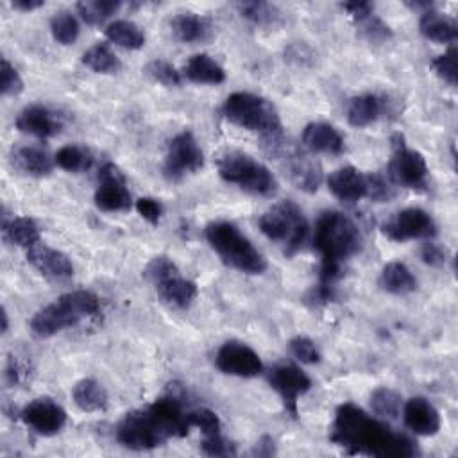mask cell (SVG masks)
Here are the masks:
<instances>
[{
	"mask_svg": "<svg viewBox=\"0 0 458 458\" xmlns=\"http://www.w3.org/2000/svg\"><path fill=\"white\" fill-rule=\"evenodd\" d=\"M290 351L292 354L306 365H315L320 361V352L315 345V342L308 336H295L290 340Z\"/></svg>",
	"mask_w": 458,
	"mask_h": 458,
	"instance_id": "b9f144b4",
	"label": "cell"
},
{
	"mask_svg": "<svg viewBox=\"0 0 458 458\" xmlns=\"http://www.w3.org/2000/svg\"><path fill=\"white\" fill-rule=\"evenodd\" d=\"M392 157L388 163V177L394 184L410 190H422L428 182V163L424 156L406 147L401 134L392 136Z\"/></svg>",
	"mask_w": 458,
	"mask_h": 458,
	"instance_id": "9c48e42d",
	"label": "cell"
},
{
	"mask_svg": "<svg viewBox=\"0 0 458 458\" xmlns=\"http://www.w3.org/2000/svg\"><path fill=\"white\" fill-rule=\"evenodd\" d=\"M268 383L283 399L286 411L292 417H295L297 415V401L301 395L310 392L311 379L299 367L290 365V363H281V365H276L268 372Z\"/></svg>",
	"mask_w": 458,
	"mask_h": 458,
	"instance_id": "5bb4252c",
	"label": "cell"
},
{
	"mask_svg": "<svg viewBox=\"0 0 458 458\" xmlns=\"http://www.w3.org/2000/svg\"><path fill=\"white\" fill-rule=\"evenodd\" d=\"M20 419L32 431L43 437L57 435L66 424V411L61 404L48 397H38L23 406L20 411Z\"/></svg>",
	"mask_w": 458,
	"mask_h": 458,
	"instance_id": "9a60e30c",
	"label": "cell"
},
{
	"mask_svg": "<svg viewBox=\"0 0 458 458\" xmlns=\"http://www.w3.org/2000/svg\"><path fill=\"white\" fill-rule=\"evenodd\" d=\"M14 123L20 132L34 138H41V140L57 134L61 127L57 116L50 109L38 104L27 106L25 109H21Z\"/></svg>",
	"mask_w": 458,
	"mask_h": 458,
	"instance_id": "44dd1931",
	"label": "cell"
},
{
	"mask_svg": "<svg viewBox=\"0 0 458 458\" xmlns=\"http://www.w3.org/2000/svg\"><path fill=\"white\" fill-rule=\"evenodd\" d=\"M276 451H274V440L270 438V437H263L258 444H256V447H254V454H258V456H270V454H274Z\"/></svg>",
	"mask_w": 458,
	"mask_h": 458,
	"instance_id": "f907efd6",
	"label": "cell"
},
{
	"mask_svg": "<svg viewBox=\"0 0 458 458\" xmlns=\"http://www.w3.org/2000/svg\"><path fill=\"white\" fill-rule=\"evenodd\" d=\"M222 113L231 123L258 132L267 145L283 140V123L277 109L259 95L249 91L231 93L222 106Z\"/></svg>",
	"mask_w": 458,
	"mask_h": 458,
	"instance_id": "277c9868",
	"label": "cell"
},
{
	"mask_svg": "<svg viewBox=\"0 0 458 458\" xmlns=\"http://www.w3.org/2000/svg\"><path fill=\"white\" fill-rule=\"evenodd\" d=\"M216 168L225 182L236 184L240 190L250 195L270 197L277 191L276 175L249 154L225 152L218 157Z\"/></svg>",
	"mask_w": 458,
	"mask_h": 458,
	"instance_id": "52a82bcc",
	"label": "cell"
},
{
	"mask_svg": "<svg viewBox=\"0 0 458 458\" xmlns=\"http://www.w3.org/2000/svg\"><path fill=\"white\" fill-rule=\"evenodd\" d=\"M315 249L322 256V265L342 267L345 259L358 254L363 236L352 218L340 211H324L315 224Z\"/></svg>",
	"mask_w": 458,
	"mask_h": 458,
	"instance_id": "3957f363",
	"label": "cell"
},
{
	"mask_svg": "<svg viewBox=\"0 0 458 458\" xmlns=\"http://www.w3.org/2000/svg\"><path fill=\"white\" fill-rule=\"evenodd\" d=\"M456 57H458V52H456L454 47H451L447 52L437 55L431 61V66H433L435 73L451 86H456V79H458V61H456Z\"/></svg>",
	"mask_w": 458,
	"mask_h": 458,
	"instance_id": "f35d334b",
	"label": "cell"
},
{
	"mask_svg": "<svg viewBox=\"0 0 458 458\" xmlns=\"http://www.w3.org/2000/svg\"><path fill=\"white\" fill-rule=\"evenodd\" d=\"M7 329H9V320H7V311L4 310L2 311V333H7Z\"/></svg>",
	"mask_w": 458,
	"mask_h": 458,
	"instance_id": "f5cc1de1",
	"label": "cell"
},
{
	"mask_svg": "<svg viewBox=\"0 0 458 458\" xmlns=\"http://www.w3.org/2000/svg\"><path fill=\"white\" fill-rule=\"evenodd\" d=\"M82 63L95 73H104V75L116 73L122 68V63L116 57V54L104 43H97L91 48H88L82 54Z\"/></svg>",
	"mask_w": 458,
	"mask_h": 458,
	"instance_id": "1f68e13d",
	"label": "cell"
},
{
	"mask_svg": "<svg viewBox=\"0 0 458 458\" xmlns=\"http://www.w3.org/2000/svg\"><path fill=\"white\" fill-rule=\"evenodd\" d=\"M370 408L377 417L394 420L401 415L403 397L386 386H379L370 394Z\"/></svg>",
	"mask_w": 458,
	"mask_h": 458,
	"instance_id": "d6a6232c",
	"label": "cell"
},
{
	"mask_svg": "<svg viewBox=\"0 0 458 458\" xmlns=\"http://www.w3.org/2000/svg\"><path fill=\"white\" fill-rule=\"evenodd\" d=\"M342 9L347 11L354 21H360V20L374 14V5L370 2H345V4H342Z\"/></svg>",
	"mask_w": 458,
	"mask_h": 458,
	"instance_id": "681fc988",
	"label": "cell"
},
{
	"mask_svg": "<svg viewBox=\"0 0 458 458\" xmlns=\"http://www.w3.org/2000/svg\"><path fill=\"white\" fill-rule=\"evenodd\" d=\"M220 372L236 377H256L263 372V363L258 352L243 342L229 340L220 345L215 356Z\"/></svg>",
	"mask_w": 458,
	"mask_h": 458,
	"instance_id": "4fadbf2b",
	"label": "cell"
},
{
	"mask_svg": "<svg viewBox=\"0 0 458 458\" xmlns=\"http://www.w3.org/2000/svg\"><path fill=\"white\" fill-rule=\"evenodd\" d=\"M419 30L426 39L442 43V45L444 43L451 45L458 38V27H456L454 20L435 11V9L422 13L420 21H419Z\"/></svg>",
	"mask_w": 458,
	"mask_h": 458,
	"instance_id": "4316f807",
	"label": "cell"
},
{
	"mask_svg": "<svg viewBox=\"0 0 458 458\" xmlns=\"http://www.w3.org/2000/svg\"><path fill=\"white\" fill-rule=\"evenodd\" d=\"M367 181H369V193L367 197L376 200V202H385L388 199L394 197V190L392 186L377 174H369L367 175Z\"/></svg>",
	"mask_w": 458,
	"mask_h": 458,
	"instance_id": "f6af8a7d",
	"label": "cell"
},
{
	"mask_svg": "<svg viewBox=\"0 0 458 458\" xmlns=\"http://www.w3.org/2000/svg\"><path fill=\"white\" fill-rule=\"evenodd\" d=\"M0 73H2V79H0L2 95H5V97L18 95L23 89V81H21L20 73L16 72V68L5 57H2Z\"/></svg>",
	"mask_w": 458,
	"mask_h": 458,
	"instance_id": "ee69618b",
	"label": "cell"
},
{
	"mask_svg": "<svg viewBox=\"0 0 458 458\" xmlns=\"http://www.w3.org/2000/svg\"><path fill=\"white\" fill-rule=\"evenodd\" d=\"M106 38L127 50H138L145 45V32L131 20H114L111 21L106 30Z\"/></svg>",
	"mask_w": 458,
	"mask_h": 458,
	"instance_id": "4dcf8cb0",
	"label": "cell"
},
{
	"mask_svg": "<svg viewBox=\"0 0 458 458\" xmlns=\"http://www.w3.org/2000/svg\"><path fill=\"white\" fill-rule=\"evenodd\" d=\"M55 165L66 172H81V170H88L93 163L91 154L79 147V145H66L63 148L57 150L55 154Z\"/></svg>",
	"mask_w": 458,
	"mask_h": 458,
	"instance_id": "836d02e7",
	"label": "cell"
},
{
	"mask_svg": "<svg viewBox=\"0 0 458 458\" xmlns=\"http://www.w3.org/2000/svg\"><path fill=\"white\" fill-rule=\"evenodd\" d=\"M11 5H13L14 9H18V11L27 13V11H34V9L43 7L45 2H43V0H13Z\"/></svg>",
	"mask_w": 458,
	"mask_h": 458,
	"instance_id": "816d5d0a",
	"label": "cell"
},
{
	"mask_svg": "<svg viewBox=\"0 0 458 458\" xmlns=\"http://www.w3.org/2000/svg\"><path fill=\"white\" fill-rule=\"evenodd\" d=\"M190 426L191 428H199L204 437L208 435H215V433H222V422L218 419V415L213 410L208 408H197V410H190Z\"/></svg>",
	"mask_w": 458,
	"mask_h": 458,
	"instance_id": "60d3db41",
	"label": "cell"
},
{
	"mask_svg": "<svg viewBox=\"0 0 458 458\" xmlns=\"http://www.w3.org/2000/svg\"><path fill=\"white\" fill-rule=\"evenodd\" d=\"M379 284L388 293L406 295V293H411L417 288V279L404 263L390 261L381 270Z\"/></svg>",
	"mask_w": 458,
	"mask_h": 458,
	"instance_id": "f1b7e54d",
	"label": "cell"
},
{
	"mask_svg": "<svg viewBox=\"0 0 458 458\" xmlns=\"http://www.w3.org/2000/svg\"><path fill=\"white\" fill-rule=\"evenodd\" d=\"M336 297V290L335 284H326V283H318L317 286H313L308 295L306 301L311 302L313 306H320V304H327L331 301H335Z\"/></svg>",
	"mask_w": 458,
	"mask_h": 458,
	"instance_id": "7dc6e473",
	"label": "cell"
},
{
	"mask_svg": "<svg viewBox=\"0 0 458 458\" xmlns=\"http://www.w3.org/2000/svg\"><path fill=\"white\" fill-rule=\"evenodd\" d=\"M204 166V152L190 131H181L168 141L163 172L170 181H181L182 177L199 172Z\"/></svg>",
	"mask_w": 458,
	"mask_h": 458,
	"instance_id": "30bf717a",
	"label": "cell"
},
{
	"mask_svg": "<svg viewBox=\"0 0 458 458\" xmlns=\"http://www.w3.org/2000/svg\"><path fill=\"white\" fill-rule=\"evenodd\" d=\"M420 258L424 263L431 265V267H440L445 263V250L435 243H426L420 250Z\"/></svg>",
	"mask_w": 458,
	"mask_h": 458,
	"instance_id": "c3c4849f",
	"label": "cell"
},
{
	"mask_svg": "<svg viewBox=\"0 0 458 458\" xmlns=\"http://www.w3.org/2000/svg\"><path fill=\"white\" fill-rule=\"evenodd\" d=\"M170 29L182 43H202L213 36V25L197 13H179L172 18Z\"/></svg>",
	"mask_w": 458,
	"mask_h": 458,
	"instance_id": "cb8c5ba5",
	"label": "cell"
},
{
	"mask_svg": "<svg viewBox=\"0 0 458 458\" xmlns=\"http://www.w3.org/2000/svg\"><path fill=\"white\" fill-rule=\"evenodd\" d=\"M200 449L208 456H233L236 454V447L233 442H229L222 433L208 435L200 442Z\"/></svg>",
	"mask_w": 458,
	"mask_h": 458,
	"instance_id": "7bdbcfd3",
	"label": "cell"
},
{
	"mask_svg": "<svg viewBox=\"0 0 458 458\" xmlns=\"http://www.w3.org/2000/svg\"><path fill=\"white\" fill-rule=\"evenodd\" d=\"M385 106V98L374 93L352 97L347 104V120L354 127H367L381 118Z\"/></svg>",
	"mask_w": 458,
	"mask_h": 458,
	"instance_id": "d4e9b609",
	"label": "cell"
},
{
	"mask_svg": "<svg viewBox=\"0 0 458 458\" xmlns=\"http://www.w3.org/2000/svg\"><path fill=\"white\" fill-rule=\"evenodd\" d=\"M182 75L195 84H220L225 81V70L208 54L191 55L182 66Z\"/></svg>",
	"mask_w": 458,
	"mask_h": 458,
	"instance_id": "83f0119b",
	"label": "cell"
},
{
	"mask_svg": "<svg viewBox=\"0 0 458 458\" xmlns=\"http://www.w3.org/2000/svg\"><path fill=\"white\" fill-rule=\"evenodd\" d=\"M145 276L154 284L161 301L172 308L184 310L191 306L199 293L197 284L186 279L168 256L152 258L145 268Z\"/></svg>",
	"mask_w": 458,
	"mask_h": 458,
	"instance_id": "ba28073f",
	"label": "cell"
},
{
	"mask_svg": "<svg viewBox=\"0 0 458 458\" xmlns=\"http://www.w3.org/2000/svg\"><path fill=\"white\" fill-rule=\"evenodd\" d=\"M147 73L159 84L174 88L182 82V73L165 59H154L147 64Z\"/></svg>",
	"mask_w": 458,
	"mask_h": 458,
	"instance_id": "74e56055",
	"label": "cell"
},
{
	"mask_svg": "<svg viewBox=\"0 0 458 458\" xmlns=\"http://www.w3.org/2000/svg\"><path fill=\"white\" fill-rule=\"evenodd\" d=\"M284 141H277L274 145H270V150L276 152H284L286 154V168H288V174H290V179L292 182L302 190V191H308V193H313L318 190L320 182H322V170L318 166V163H315L313 159H310L308 156L297 152V150H290L286 152Z\"/></svg>",
	"mask_w": 458,
	"mask_h": 458,
	"instance_id": "e0dca14e",
	"label": "cell"
},
{
	"mask_svg": "<svg viewBox=\"0 0 458 458\" xmlns=\"http://www.w3.org/2000/svg\"><path fill=\"white\" fill-rule=\"evenodd\" d=\"M50 32L57 43L72 45L77 41L81 29H79L77 18L72 13L61 11V13H55L50 20Z\"/></svg>",
	"mask_w": 458,
	"mask_h": 458,
	"instance_id": "8d00e7d4",
	"label": "cell"
},
{
	"mask_svg": "<svg viewBox=\"0 0 458 458\" xmlns=\"http://www.w3.org/2000/svg\"><path fill=\"white\" fill-rule=\"evenodd\" d=\"M120 9L118 0H86L77 4L81 18L89 25H98Z\"/></svg>",
	"mask_w": 458,
	"mask_h": 458,
	"instance_id": "e575fe53",
	"label": "cell"
},
{
	"mask_svg": "<svg viewBox=\"0 0 458 458\" xmlns=\"http://www.w3.org/2000/svg\"><path fill=\"white\" fill-rule=\"evenodd\" d=\"M72 397L82 411H104L107 408V392L93 377L77 381L72 388Z\"/></svg>",
	"mask_w": 458,
	"mask_h": 458,
	"instance_id": "f546056e",
	"label": "cell"
},
{
	"mask_svg": "<svg viewBox=\"0 0 458 458\" xmlns=\"http://www.w3.org/2000/svg\"><path fill=\"white\" fill-rule=\"evenodd\" d=\"M100 299L89 290H73L63 293L54 302L38 310L30 322V333L38 338H50L66 327L77 326L81 320L98 315Z\"/></svg>",
	"mask_w": 458,
	"mask_h": 458,
	"instance_id": "7a4b0ae2",
	"label": "cell"
},
{
	"mask_svg": "<svg viewBox=\"0 0 458 458\" xmlns=\"http://www.w3.org/2000/svg\"><path fill=\"white\" fill-rule=\"evenodd\" d=\"M206 240L218 258L231 268L243 274H263L267 261L263 254L245 238L240 229L225 220L206 225Z\"/></svg>",
	"mask_w": 458,
	"mask_h": 458,
	"instance_id": "5b68a950",
	"label": "cell"
},
{
	"mask_svg": "<svg viewBox=\"0 0 458 458\" xmlns=\"http://www.w3.org/2000/svg\"><path fill=\"white\" fill-rule=\"evenodd\" d=\"M360 32L372 43H383L386 39L392 38V30L390 27L381 20L377 18L376 14H370L360 21H356Z\"/></svg>",
	"mask_w": 458,
	"mask_h": 458,
	"instance_id": "ab89813d",
	"label": "cell"
},
{
	"mask_svg": "<svg viewBox=\"0 0 458 458\" xmlns=\"http://www.w3.org/2000/svg\"><path fill=\"white\" fill-rule=\"evenodd\" d=\"M331 440L351 454L381 458H406L417 454V445L406 435L392 431L385 422L374 419L352 403L338 406Z\"/></svg>",
	"mask_w": 458,
	"mask_h": 458,
	"instance_id": "6da1fadb",
	"label": "cell"
},
{
	"mask_svg": "<svg viewBox=\"0 0 458 458\" xmlns=\"http://www.w3.org/2000/svg\"><path fill=\"white\" fill-rule=\"evenodd\" d=\"M2 234L4 240L18 245L21 249H30L41 242V233L38 224L29 216H2Z\"/></svg>",
	"mask_w": 458,
	"mask_h": 458,
	"instance_id": "484cf974",
	"label": "cell"
},
{
	"mask_svg": "<svg viewBox=\"0 0 458 458\" xmlns=\"http://www.w3.org/2000/svg\"><path fill=\"white\" fill-rule=\"evenodd\" d=\"M240 14L256 25H276L281 20V13L276 5L267 2H243L238 4Z\"/></svg>",
	"mask_w": 458,
	"mask_h": 458,
	"instance_id": "d590c367",
	"label": "cell"
},
{
	"mask_svg": "<svg viewBox=\"0 0 458 458\" xmlns=\"http://www.w3.org/2000/svg\"><path fill=\"white\" fill-rule=\"evenodd\" d=\"M383 234L394 242L429 240L437 234L433 216L420 208H404L383 224Z\"/></svg>",
	"mask_w": 458,
	"mask_h": 458,
	"instance_id": "8fae6325",
	"label": "cell"
},
{
	"mask_svg": "<svg viewBox=\"0 0 458 458\" xmlns=\"http://www.w3.org/2000/svg\"><path fill=\"white\" fill-rule=\"evenodd\" d=\"M116 440L132 451H148L163 445L148 426L143 410L127 413L116 426Z\"/></svg>",
	"mask_w": 458,
	"mask_h": 458,
	"instance_id": "2e32d148",
	"label": "cell"
},
{
	"mask_svg": "<svg viewBox=\"0 0 458 458\" xmlns=\"http://www.w3.org/2000/svg\"><path fill=\"white\" fill-rule=\"evenodd\" d=\"M403 419L408 429L420 437L437 435L440 429V413L438 410L424 397H411L403 404Z\"/></svg>",
	"mask_w": 458,
	"mask_h": 458,
	"instance_id": "ffe728a7",
	"label": "cell"
},
{
	"mask_svg": "<svg viewBox=\"0 0 458 458\" xmlns=\"http://www.w3.org/2000/svg\"><path fill=\"white\" fill-rule=\"evenodd\" d=\"M27 261L45 277L52 281H64L73 276V265L70 258L57 250L52 249L45 243H36L34 247L27 249Z\"/></svg>",
	"mask_w": 458,
	"mask_h": 458,
	"instance_id": "ac0fdd59",
	"label": "cell"
},
{
	"mask_svg": "<svg viewBox=\"0 0 458 458\" xmlns=\"http://www.w3.org/2000/svg\"><path fill=\"white\" fill-rule=\"evenodd\" d=\"M95 206L102 211H127L132 206L131 191L125 186V177L113 163H106L98 172V186L95 190Z\"/></svg>",
	"mask_w": 458,
	"mask_h": 458,
	"instance_id": "7c38bea8",
	"label": "cell"
},
{
	"mask_svg": "<svg viewBox=\"0 0 458 458\" xmlns=\"http://www.w3.org/2000/svg\"><path fill=\"white\" fill-rule=\"evenodd\" d=\"M327 190L342 202L352 204L367 197L369 193V181L367 175L356 170L354 166H342L329 174L327 177Z\"/></svg>",
	"mask_w": 458,
	"mask_h": 458,
	"instance_id": "d6986e66",
	"label": "cell"
},
{
	"mask_svg": "<svg viewBox=\"0 0 458 458\" xmlns=\"http://www.w3.org/2000/svg\"><path fill=\"white\" fill-rule=\"evenodd\" d=\"M11 163L16 170L30 177H45L52 172L55 159L48 156L47 150L32 145H21L13 148Z\"/></svg>",
	"mask_w": 458,
	"mask_h": 458,
	"instance_id": "603a6c76",
	"label": "cell"
},
{
	"mask_svg": "<svg viewBox=\"0 0 458 458\" xmlns=\"http://www.w3.org/2000/svg\"><path fill=\"white\" fill-rule=\"evenodd\" d=\"M302 143L310 152L338 156L345 150L344 136L336 127L326 122H311L302 131Z\"/></svg>",
	"mask_w": 458,
	"mask_h": 458,
	"instance_id": "7402d4cb",
	"label": "cell"
},
{
	"mask_svg": "<svg viewBox=\"0 0 458 458\" xmlns=\"http://www.w3.org/2000/svg\"><path fill=\"white\" fill-rule=\"evenodd\" d=\"M261 233L281 245L286 256H293L306 242L308 222L301 208L292 200H283L267 209L259 220Z\"/></svg>",
	"mask_w": 458,
	"mask_h": 458,
	"instance_id": "8992f818",
	"label": "cell"
},
{
	"mask_svg": "<svg viewBox=\"0 0 458 458\" xmlns=\"http://www.w3.org/2000/svg\"><path fill=\"white\" fill-rule=\"evenodd\" d=\"M134 208L148 224H152V225L159 224L161 215H163V206L159 200H156L152 197H141L136 200Z\"/></svg>",
	"mask_w": 458,
	"mask_h": 458,
	"instance_id": "bcb514c9",
	"label": "cell"
}]
</instances>
